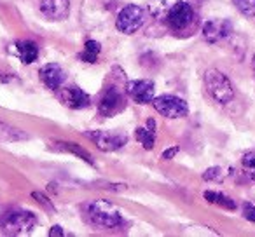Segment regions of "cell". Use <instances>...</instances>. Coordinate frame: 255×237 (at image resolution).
<instances>
[{"label":"cell","instance_id":"27","mask_svg":"<svg viewBox=\"0 0 255 237\" xmlns=\"http://www.w3.org/2000/svg\"><path fill=\"white\" fill-rule=\"evenodd\" d=\"M252 67H254V74H255V56H254V61H252Z\"/></svg>","mask_w":255,"mask_h":237},{"label":"cell","instance_id":"14","mask_svg":"<svg viewBox=\"0 0 255 237\" xmlns=\"http://www.w3.org/2000/svg\"><path fill=\"white\" fill-rule=\"evenodd\" d=\"M135 138L143 149H154V145H156V122H154V119H149L147 126H143V128H136Z\"/></svg>","mask_w":255,"mask_h":237},{"label":"cell","instance_id":"3","mask_svg":"<svg viewBox=\"0 0 255 237\" xmlns=\"http://www.w3.org/2000/svg\"><path fill=\"white\" fill-rule=\"evenodd\" d=\"M205 85L213 99L220 105H227L234 99V87L226 74L220 70L210 68L205 74Z\"/></svg>","mask_w":255,"mask_h":237},{"label":"cell","instance_id":"23","mask_svg":"<svg viewBox=\"0 0 255 237\" xmlns=\"http://www.w3.org/2000/svg\"><path fill=\"white\" fill-rule=\"evenodd\" d=\"M32 197L35 199V201L39 202V204H42L46 209H49V211H54V206L51 204V201L46 197V195L42 194V192H32Z\"/></svg>","mask_w":255,"mask_h":237},{"label":"cell","instance_id":"26","mask_svg":"<svg viewBox=\"0 0 255 237\" xmlns=\"http://www.w3.org/2000/svg\"><path fill=\"white\" fill-rule=\"evenodd\" d=\"M49 236L51 237H61V236H65V232H63V229H61L60 225H54L53 229L49 230Z\"/></svg>","mask_w":255,"mask_h":237},{"label":"cell","instance_id":"5","mask_svg":"<svg viewBox=\"0 0 255 237\" xmlns=\"http://www.w3.org/2000/svg\"><path fill=\"white\" fill-rule=\"evenodd\" d=\"M152 106L156 108V112H159L166 119H180V117L187 115L189 106L185 103V99L178 98L173 94H163V96H154Z\"/></svg>","mask_w":255,"mask_h":237},{"label":"cell","instance_id":"11","mask_svg":"<svg viewBox=\"0 0 255 237\" xmlns=\"http://www.w3.org/2000/svg\"><path fill=\"white\" fill-rule=\"evenodd\" d=\"M60 99L68 108H74V110L88 108V106L91 105V96L82 91L81 87H77V85H70V87L61 89Z\"/></svg>","mask_w":255,"mask_h":237},{"label":"cell","instance_id":"1","mask_svg":"<svg viewBox=\"0 0 255 237\" xmlns=\"http://www.w3.org/2000/svg\"><path fill=\"white\" fill-rule=\"evenodd\" d=\"M88 216L95 225L103 229H117L124 223L121 209L107 201H93L88 206Z\"/></svg>","mask_w":255,"mask_h":237},{"label":"cell","instance_id":"12","mask_svg":"<svg viewBox=\"0 0 255 237\" xmlns=\"http://www.w3.org/2000/svg\"><path fill=\"white\" fill-rule=\"evenodd\" d=\"M39 75H40V80H42L49 89H53V91H58V89L63 85L65 79H67L65 70L58 63L44 65V67L40 68Z\"/></svg>","mask_w":255,"mask_h":237},{"label":"cell","instance_id":"16","mask_svg":"<svg viewBox=\"0 0 255 237\" xmlns=\"http://www.w3.org/2000/svg\"><path fill=\"white\" fill-rule=\"evenodd\" d=\"M56 149L61 150V152H68L72 154V156H77L79 159H82L84 162L88 164H93L95 160H93V156L88 152V150H84L82 147H79L77 143H68V142H58L56 143Z\"/></svg>","mask_w":255,"mask_h":237},{"label":"cell","instance_id":"4","mask_svg":"<svg viewBox=\"0 0 255 237\" xmlns=\"http://www.w3.org/2000/svg\"><path fill=\"white\" fill-rule=\"evenodd\" d=\"M145 23V9L136 4H129L121 9L116 19V28L124 35H131L138 32Z\"/></svg>","mask_w":255,"mask_h":237},{"label":"cell","instance_id":"8","mask_svg":"<svg viewBox=\"0 0 255 237\" xmlns=\"http://www.w3.org/2000/svg\"><path fill=\"white\" fill-rule=\"evenodd\" d=\"M124 108V96L117 87H109L102 94L98 103V112L103 117H112Z\"/></svg>","mask_w":255,"mask_h":237},{"label":"cell","instance_id":"22","mask_svg":"<svg viewBox=\"0 0 255 237\" xmlns=\"http://www.w3.org/2000/svg\"><path fill=\"white\" fill-rule=\"evenodd\" d=\"M226 178V171L222 169L220 166H215V167H210L203 173V180L206 181H222Z\"/></svg>","mask_w":255,"mask_h":237},{"label":"cell","instance_id":"20","mask_svg":"<svg viewBox=\"0 0 255 237\" xmlns=\"http://www.w3.org/2000/svg\"><path fill=\"white\" fill-rule=\"evenodd\" d=\"M233 4L241 14L248 18H255V0H233Z\"/></svg>","mask_w":255,"mask_h":237},{"label":"cell","instance_id":"7","mask_svg":"<svg viewBox=\"0 0 255 237\" xmlns=\"http://www.w3.org/2000/svg\"><path fill=\"white\" fill-rule=\"evenodd\" d=\"M86 136L103 152H116L128 143V136L116 131H88Z\"/></svg>","mask_w":255,"mask_h":237},{"label":"cell","instance_id":"15","mask_svg":"<svg viewBox=\"0 0 255 237\" xmlns=\"http://www.w3.org/2000/svg\"><path fill=\"white\" fill-rule=\"evenodd\" d=\"M16 51H18L19 60L25 65H30L39 58V46L33 40H19L16 44Z\"/></svg>","mask_w":255,"mask_h":237},{"label":"cell","instance_id":"9","mask_svg":"<svg viewBox=\"0 0 255 237\" xmlns=\"http://www.w3.org/2000/svg\"><path fill=\"white\" fill-rule=\"evenodd\" d=\"M126 92L131 96V99L138 105H145L154 99V82L149 79L142 80H129L126 84Z\"/></svg>","mask_w":255,"mask_h":237},{"label":"cell","instance_id":"21","mask_svg":"<svg viewBox=\"0 0 255 237\" xmlns=\"http://www.w3.org/2000/svg\"><path fill=\"white\" fill-rule=\"evenodd\" d=\"M147 11H149L154 18H161V16L168 11L166 0H149V4H147Z\"/></svg>","mask_w":255,"mask_h":237},{"label":"cell","instance_id":"13","mask_svg":"<svg viewBox=\"0 0 255 237\" xmlns=\"http://www.w3.org/2000/svg\"><path fill=\"white\" fill-rule=\"evenodd\" d=\"M40 11L46 18L53 19V21H61L68 16L70 4H68V0H42Z\"/></svg>","mask_w":255,"mask_h":237},{"label":"cell","instance_id":"25","mask_svg":"<svg viewBox=\"0 0 255 237\" xmlns=\"http://www.w3.org/2000/svg\"><path fill=\"white\" fill-rule=\"evenodd\" d=\"M177 154H178V147H171V149L164 150L163 159H164V160H170V159H173V157L177 156Z\"/></svg>","mask_w":255,"mask_h":237},{"label":"cell","instance_id":"17","mask_svg":"<svg viewBox=\"0 0 255 237\" xmlns=\"http://www.w3.org/2000/svg\"><path fill=\"white\" fill-rule=\"evenodd\" d=\"M100 53H102V44L96 42V40H88V42L84 44V49H82V53L79 54V58H81L84 63H96L100 58Z\"/></svg>","mask_w":255,"mask_h":237},{"label":"cell","instance_id":"24","mask_svg":"<svg viewBox=\"0 0 255 237\" xmlns=\"http://www.w3.org/2000/svg\"><path fill=\"white\" fill-rule=\"evenodd\" d=\"M243 216L248 220V222L255 223V206L252 202H245L243 204Z\"/></svg>","mask_w":255,"mask_h":237},{"label":"cell","instance_id":"6","mask_svg":"<svg viewBox=\"0 0 255 237\" xmlns=\"http://www.w3.org/2000/svg\"><path fill=\"white\" fill-rule=\"evenodd\" d=\"M192 21H194V9L189 2H177L166 11V23L171 30L182 32Z\"/></svg>","mask_w":255,"mask_h":237},{"label":"cell","instance_id":"18","mask_svg":"<svg viewBox=\"0 0 255 237\" xmlns=\"http://www.w3.org/2000/svg\"><path fill=\"white\" fill-rule=\"evenodd\" d=\"M205 199L208 202H212V204L222 206L224 209H229V211H234V209H236V202H234L231 197H227V195L220 194V192L206 190L205 192Z\"/></svg>","mask_w":255,"mask_h":237},{"label":"cell","instance_id":"10","mask_svg":"<svg viewBox=\"0 0 255 237\" xmlns=\"http://www.w3.org/2000/svg\"><path fill=\"white\" fill-rule=\"evenodd\" d=\"M231 30H233V25L227 19H208L203 25V37H205L206 42L215 44L229 37Z\"/></svg>","mask_w":255,"mask_h":237},{"label":"cell","instance_id":"19","mask_svg":"<svg viewBox=\"0 0 255 237\" xmlns=\"http://www.w3.org/2000/svg\"><path fill=\"white\" fill-rule=\"evenodd\" d=\"M241 167H243L245 174H247L250 180L255 181V150L243 154V159H241Z\"/></svg>","mask_w":255,"mask_h":237},{"label":"cell","instance_id":"2","mask_svg":"<svg viewBox=\"0 0 255 237\" xmlns=\"http://www.w3.org/2000/svg\"><path fill=\"white\" fill-rule=\"evenodd\" d=\"M37 225V216L32 211L25 209H11L4 213L0 218V227L9 236H23V234L32 232V229Z\"/></svg>","mask_w":255,"mask_h":237}]
</instances>
